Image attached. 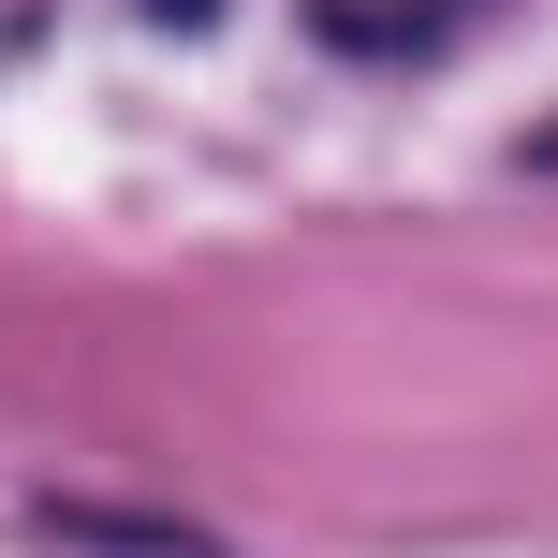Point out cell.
I'll list each match as a JSON object with an SVG mask.
<instances>
[{
	"label": "cell",
	"instance_id": "1",
	"mask_svg": "<svg viewBox=\"0 0 558 558\" xmlns=\"http://www.w3.org/2000/svg\"><path fill=\"white\" fill-rule=\"evenodd\" d=\"M59 544H104V558H221L206 530H177V514H104V500H45Z\"/></svg>",
	"mask_w": 558,
	"mask_h": 558
}]
</instances>
